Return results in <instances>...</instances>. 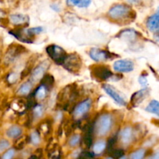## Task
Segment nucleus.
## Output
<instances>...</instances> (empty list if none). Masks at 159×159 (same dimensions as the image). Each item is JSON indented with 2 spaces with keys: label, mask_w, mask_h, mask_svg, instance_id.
<instances>
[{
  "label": "nucleus",
  "mask_w": 159,
  "mask_h": 159,
  "mask_svg": "<svg viewBox=\"0 0 159 159\" xmlns=\"http://www.w3.org/2000/svg\"><path fill=\"white\" fill-rule=\"evenodd\" d=\"M23 51H25V48L22 46H16L15 48H12L11 49L9 50V51L7 52L6 54V60L8 61L9 62L12 61L17 56L20 55Z\"/></svg>",
  "instance_id": "nucleus-14"
},
{
  "label": "nucleus",
  "mask_w": 159,
  "mask_h": 159,
  "mask_svg": "<svg viewBox=\"0 0 159 159\" xmlns=\"http://www.w3.org/2000/svg\"><path fill=\"white\" fill-rule=\"evenodd\" d=\"M106 148V143L104 141H100L96 142L93 145V152L95 154H100L105 150Z\"/></svg>",
  "instance_id": "nucleus-21"
},
{
  "label": "nucleus",
  "mask_w": 159,
  "mask_h": 159,
  "mask_svg": "<svg viewBox=\"0 0 159 159\" xmlns=\"http://www.w3.org/2000/svg\"><path fill=\"white\" fill-rule=\"evenodd\" d=\"M14 155H15V151H14L13 149H10V150H9L8 152H6V153L4 154V155L2 156V158L10 159L14 156Z\"/></svg>",
  "instance_id": "nucleus-32"
},
{
  "label": "nucleus",
  "mask_w": 159,
  "mask_h": 159,
  "mask_svg": "<svg viewBox=\"0 0 159 159\" xmlns=\"http://www.w3.org/2000/svg\"><path fill=\"white\" fill-rule=\"evenodd\" d=\"M31 88H32L31 82H26V83L23 84V85L20 87L17 93H18L20 96H26V95L29 94L31 90Z\"/></svg>",
  "instance_id": "nucleus-20"
},
{
  "label": "nucleus",
  "mask_w": 159,
  "mask_h": 159,
  "mask_svg": "<svg viewBox=\"0 0 159 159\" xmlns=\"http://www.w3.org/2000/svg\"><path fill=\"white\" fill-rule=\"evenodd\" d=\"M90 57L93 60L96 61H105L107 59L113 58L115 57V55L112 53L109 52V51H105V50L98 49V48H93L89 51Z\"/></svg>",
  "instance_id": "nucleus-7"
},
{
  "label": "nucleus",
  "mask_w": 159,
  "mask_h": 159,
  "mask_svg": "<svg viewBox=\"0 0 159 159\" xmlns=\"http://www.w3.org/2000/svg\"><path fill=\"white\" fill-rule=\"evenodd\" d=\"M155 39L157 41L159 42V32H157L155 35Z\"/></svg>",
  "instance_id": "nucleus-37"
},
{
  "label": "nucleus",
  "mask_w": 159,
  "mask_h": 159,
  "mask_svg": "<svg viewBox=\"0 0 159 159\" xmlns=\"http://www.w3.org/2000/svg\"><path fill=\"white\" fill-rule=\"evenodd\" d=\"M18 79V75L16 74V73H11L9 76H8V82L10 84L14 83L17 81Z\"/></svg>",
  "instance_id": "nucleus-31"
},
{
  "label": "nucleus",
  "mask_w": 159,
  "mask_h": 159,
  "mask_svg": "<svg viewBox=\"0 0 159 159\" xmlns=\"http://www.w3.org/2000/svg\"><path fill=\"white\" fill-rule=\"evenodd\" d=\"M134 138L133 130L130 127H126L120 133V139L123 144H128L131 142Z\"/></svg>",
  "instance_id": "nucleus-15"
},
{
  "label": "nucleus",
  "mask_w": 159,
  "mask_h": 159,
  "mask_svg": "<svg viewBox=\"0 0 159 159\" xmlns=\"http://www.w3.org/2000/svg\"><path fill=\"white\" fill-rule=\"evenodd\" d=\"M22 129L20 127L13 126V127L9 128V130L6 131V135L10 138H17L21 136Z\"/></svg>",
  "instance_id": "nucleus-17"
},
{
  "label": "nucleus",
  "mask_w": 159,
  "mask_h": 159,
  "mask_svg": "<svg viewBox=\"0 0 159 159\" xmlns=\"http://www.w3.org/2000/svg\"><path fill=\"white\" fill-rule=\"evenodd\" d=\"M145 110L148 113H153V114H155L159 116V102L155 100V99L152 100L145 108Z\"/></svg>",
  "instance_id": "nucleus-16"
},
{
  "label": "nucleus",
  "mask_w": 159,
  "mask_h": 159,
  "mask_svg": "<svg viewBox=\"0 0 159 159\" xmlns=\"http://www.w3.org/2000/svg\"><path fill=\"white\" fill-rule=\"evenodd\" d=\"M79 2V0H67V4L68 6H75Z\"/></svg>",
  "instance_id": "nucleus-35"
},
{
  "label": "nucleus",
  "mask_w": 159,
  "mask_h": 159,
  "mask_svg": "<svg viewBox=\"0 0 159 159\" xmlns=\"http://www.w3.org/2000/svg\"><path fill=\"white\" fill-rule=\"evenodd\" d=\"M30 140V141L32 142V144H38L39 143H40V134H39L38 132L35 131V132H34V133L31 134Z\"/></svg>",
  "instance_id": "nucleus-26"
},
{
  "label": "nucleus",
  "mask_w": 159,
  "mask_h": 159,
  "mask_svg": "<svg viewBox=\"0 0 159 159\" xmlns=\"http://www.w3.org/2000/svg\"><path fill=\"white\" fill-rule=\"evenodd\" d=\"M10 22L14 25H23L28 24L29 23V17L23 14H12L9 16Z\"/></svg>",
  "instance_id": "nucleus-12"
},
{
  "label": "nucleus",
  "mask_w": 159,
  "mask_h": 159,
  "mask_svg": "<svg viewBox=\"0 0 159 159\" xmlns=\"http://www.w3.org/2000/svg\"><path fill=\"white\" fill-rule=\"evenodd\" d=\"M116 141H117V136H113V138H110L109 140V142H108V145H107V148H108L109 151H110V149H113V145L116 144Z\"/></svg>",
  "instance_id": "nucleus-30"
},
{
  "label": "nucleus",
  "mask_w": 159,
  "mask_h": 159,
  "mask_svg": "<svg viewBox=\"0 0 159 159\" xmlns=\"http://www.w3.org/2000/svg\"><path fill=\"white\" fill-rule=\"evenodd\" d=\"M122 37L127 39V40H133L136 37V33L131 30H127L123 31Z\"/></svg>",
  "instance_id": "nucleus-22"
},
{
  "label": "nucleus",
  "mask_w": 159,
  "mask_h": 159,
  "mask_svg": "<svg viewBox=\"0 0 159 159\" xmlns=\"http://www.w3.org/2000/svg\"><path fill=\"white\" fill-rule=\"evenodd\" d=\"M127 1L130 3H135V4H136V3L139 2L140 0H127Z\"/></svg>",
  "instance_id": "nucleus-38"
},
{
  "label": "nucleus",
  "mask_w": 159,
  "mask_h": 159,
  "mask_svg": "<svg viewBox=\"0 0 159 159\" xmlns=\"http://www.w3.org/2000/svg\"><path fill=\"white\" fill-rule=\"evenodd\" d=\"M147 26L151 31L152 32H159V15L155 14V15L152 16L148 18L147 22Z\"/></svg>",
  "instance_id": "nucleus-13"
},
{
  "label": "nucleus",
  "mask_w": 159,
  "mask_h": 159,
  "mask_svg": "<svg viewBox=\"0 0 159 159\" xmlns=\"http://www.w3.org/2000/svg\"><path fill=\"white\" fill-rule=\"evenodd\" d=\"M81 138L79 134H74L71 137V138L68 141V144L71 147H75L76 145L79 144L80 142Z\"/></svg>",
  "instance_id": "nucleus-24"
},
{
  "label": "nucleus",
  "mask_w": 159,
  "mask_h": 159,
  "mask_svg": "<svg viewBox=\"0 0 159 159\" xmlns=\"http://www.w3.org/2000/svg\"><path fill=\"white\" fill-rule=\"evenodd\" d=\"M145 155V150L144 149H140V150L136 151L133 152L130 155V158L132 159H141Z\"/></svg>",
  "instance_id": "nucleus-25"
},
{
  "label": "nucleus",
  "mask_w": 159,
  "mask_h": 159,
  "mask_svg": "<svg viewBox=\"0 0 159 159\" xmlns=\"http://www.w3.org/2000/svg\"><path fill=\"white\" fill-rule=\"evenodd\" d=\"M158 14L159 15V7H158Z\"/></svg>",
  "instance_id": "nucleus-39"
},
{
  "label": "nucleus",
  "mask_w": 159,
  "mask_h": 159,
  "mask_svg": "<svg viewBox=\"0 0 159 159\" xmlns=\"http://www.w3.org/2000/svg\"><path fill=\"white\" fill-rule=\"evenodd\" d=\"M148 93V89L146 88L134 93L132 95L131 99H130V103L133 105V107H138L142 101H144Z\"/></svg>",
  "instance_id": "nucleus-11"
},
{
  "label": "nucleus",
  "mask_w": 159,
  "mask_h": 159,
  "mask_svg": "<svg viewBox=\"0 0 159 159\" xmlns=\"http://www.w3.org/2000/svg\"><path fill=\"white\" fill-rule=\"evenodd\" d=\"M47 91H48V89L43 85H40L38 88L36 89L35 93V97L37 99H39V100H41V99H43L47 96Z\"/></svg>",
  "instance_id": "nucleus-19"
},
{
  "label": "nucleus",
  "mask_w": 159,
  "mask_h": 159,
  "mask_svg": "<svg viewBox=\"0 0 159 159\" xmlns=\"http://www.w3.org/2000/svg\"><path fill=\"white\" fill-rule=\"evenodd\" d=\"M102 89L105 90L106 93L118 104V105L120 106H126V102L124 99V98L119 94V93L116 92V90L115 89L114 87L111 86L110 85H107V84H105V85H102Z\"/></svg>",
  "instance_id": "nucleus-10"
},
{
  "label": "nucleus",
  "mask_w": 159,
  "mask_h": 159,
  "mask_svg": "<svg viewBox=\"0 0 159 159\" xmlns=\"http://www.w3.org/2000/svg\"><path fill=\"white\" fill-rule=\"evenodd\" d=\"M91 4V0H79V2L78 3L77 6L79 8H86L89 6Z\"/></svg>",
  "instance_id": "nucleus-29"
},
{
  "label": "nucleus",
  "mask_w": 159,
  "mask_h": 159,
  "mask_svg": "<svg viewBox=\"0 0 159 159\" xmlns=\"http://www.w3.org/2000/svg\"><path fill=\"white\" fill-rule=\"evenodd\" d=\"M91 73L92 76L99 81H105L111 79L113 75L110 68L105 65H93L91 68Z\"/></svg>",
  "instance_id": "nucleus-5"
},
{
  "label": "nucleus",
  "mask_w": 159,
  "mask_h": 159,
  "mask_svg": "<svg viewBox=\"0 0 159 159\" xmlns=\"http://www.w3.org/2000/svg\"><path fill=\"white\" fill-rule=\"evenodd\" d=\"M134 68V64L130 60H119L113 64V69L117 72H130Z\"/></svg>",
  "instance_id": "nucleus-8"
},
{
  "label": "nucleus",
  "mask_w": 159,
  "mask_h": 159,
  "mask_svg": "<svg viewBox=\"0 0 159 159\" xmlns=\"http://www.w3.org/2000/svg\"><path fill=\"white\" fill-rule=\"evenodd\" d=\"M108 15L113 20H129L132 16L135 17L136 14L132 11L130 6L127 4H116L110 8Z\"/></svg>",
  "instance_id": "nucleus-1"
},
{
  "label": "nucleus",
  "mask_w": 159,
  "mask_h": 159,
  "mask_svg": "<svg viewBox=\"0 0 159 159\" xmlns=\"http://www.w3.org/2000/svg\"><path fill=\"white\" fill-rule=\"evenodd\" d=\"M51 8H52L54 11H57V12H58L59 11V7L57 6V5H55V4L52 5V6H51Z\"/></svg>",
  "instance_id": "nucleus-36"
},
{
  "label": "nucleus",
  "mask_w": 159,
  "mask_h": 159,
  "mask_svg": "<svg viewBox=\"0 0 159 159\" xmlns=\"http://www.w3.org/2000/svg\"><path fill=\"white\" fill-rule=\"evenodd\" d=\"M92 106V100L90 99H87L82 101V102L77 105L73 110V115L75 117L80 118L85 114L89 110Z\"/></svg>",
  "instance_id": "nucleus-9"
},
{
  "label": "nucleus",
  "mask_w": 159,
  "mask_h": 159,
  "mask_svg": "<svg viewBox=\"0 0 159 159\" xmlns=\"http://www.w3.org/2000/svg\"><path fill=\"white\" fill-rule=\"evenodd\" d=\"M124 150L122 149H112L111 152H110V158H119L124 155Z\"/></svg>",
  "instance_id": "nucleus-23"
},
{
  "label": "nucleus",
  "mask_w": 159,
  "mask_h": 159,
  "mask_svg": "<svg viewBox=\"0 0 159 159\" xmlns=\"http://www.w3.org/2000/svg\"><path fill=\"white\" fill-rule=\"evenodd\" d=\"M111 126V116L109 114L101 115L94 124L95 132L99 136H104L110 131Z\"/></svg>",
  "instance_id": "nucleus-2"
},
{
  "label": "nucleus",
  "mask_w": 159,
  "mask_h": 159,
  "mask_svg": "<svg viewBox=\"0 0 159 159\" xmlns=\"http://www.w3.org/2000/svg\"><path fill=\"white\" fill-rule=\"evenodd\" d=\"M43 113V108L41 105H36L34 107V116L40 117Z\"/></svg>",
  "instance_id": "nucleus-27"
},
{
  "label": "nucleus",
  "mask_w": 159,
  "mask_h": 159,
  "mask_svg": "<svg viewBox=\"0 0 159 159\" xmlns=\"http://www.w3.org/2000/svg\"><path fill=\"white\" fill-rule=\"evenodd\" d=\"M54 77L49 74L44 75L43 77L41 79V85H44L47 89H51L54 85Z\"/></svg>",
  "instance_id": "nucleus-18"
},
{
  "label": "nucleus",
  "mask_w": 159,
  "mask_h": 159,
  "mask_svg": "<svg viewBox=\"0 0 159 159\" xmlns=\"http://www.w3.org/2000/svg\"><path fill=\"white\" fill-rule=\"evenodd\" d=\"M95 156L94 152H82L81 157L83 158H93Z\"/></svg>",
  "instance_id": "nucleus-34"
},
{
  "label": "nucleus",
  "mask_w": 159,
  "mask_h": 159,
  "mask_svg": "<svg viewBox=\"0 0 159 159\" xmlns=\"http://www.w3.org/2000/svg\"><path fill=\"white\" fill-rule=\"evenodd\" d=\"M50 63L48 61L42 62L40 65H37L32 71H31L30 79L32 82H37L41 80L42 78L44 75L45 72L47 71L48 68H49Z\"/></svg>",
  "instance_id": "nucleus-6"
},
{
  "label": "nucleus",
  "mask_w": 159,
  "mask_h": 159,
  "mask_svg": "<svg viewBox=\"0 0 159 159\" xmlns=\"http://www.w3.org/2000/svg\"><path fill=\"white\" fill-rule=\"evenodd\" d=\"M138 81H139V83L141 84L142 86H146V85H148V80L147 79H146L145 76L141 75V77L139 78V80Z\"/></svg>",
  "instance_id": "nucleus-33"
},
{
  "label": "nucleus",
  "mask_w": 159,
  "mask_h": 159,
  "mask_svg": "<svg viewBox=\"0 0 159 159\" xmlns=\"http://www.w3.org/2000/svg\"><path fill=\"white\" fill-rule=\"evenodd\" d=\"M9 147V142L6 140H2L0 141V152H2Z\"/></svg>",
  "instance_id": "nucleus-28"
},
{
  "label": "nucleus",
  "mask_w": 159,
  "mask_h": 159,
  "mask_svg": "<svg viewBox=\"0 0 159 159\" xmlns=\"http://www.w3.org/2000/svg\"><path fill=\"white\" fill-rule=\"evenodd\" d=\"M46 51L48 56L55 62L57 65H63L67 55L65 50L55 44H51L47 47Z\"/></svg>",
  "instance_id": "nucleus-3"
},
{
  "label": "nucleus",
  "mask_w": 159,
  "mask_h": 159,
  "mask_svg": "<svg viewBox=\"0 0 159 159\" xmlns=\"http://www.w3.org/2000/svg\"><path fill=\"white\" fill-rule=\"evenodd\" d=\"M62 65L67 71H70L71 73L79 72L82 65V58L76 53L68 54Z\"/></svg>",
  "instance_id": "nucleus-4"
}]
</instances>
